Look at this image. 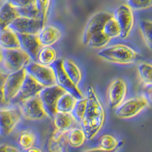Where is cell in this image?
<instances>
[{
  "mask_svg": "<svg viewBox=\"0 0 152 152\" xmlns=\"http://www.w3.org/2000/svg\"><path fill=\"white\" fill-rule=\"evenodd\" d=\"M87 107L85 116L80 123L87 141L93 140L105 123L106 112L97 92L92 86L87 90Z\"/></svg>",
  "mask_w": 152,
  "mask_h": 152,
  "instance_id": "6da1fadb",
  "label": "cell"
},
{
  "mask_svg": "<svg viewBox=\"0 0 152 152\" xmlns=\"http://www.w3.org/2000/svg\"><path fill=\"white\" fill-rule=\"evenodd\" d=\"M97 56L104 60L119 65L132 64L138 57L135 50L121 43L104 47L97 53Z\"/></svg>",
  "mask_w": 152,
  "mask_h": 152,
  "instance_id": "7a4b0ae2",
  "label": "cell"
},
{
  "mask_svg": "<svg viewBox=\"0 0 152 152\" xmlns=\"http://www.w3.org/2000/svg\"><path fill=\"white\" fill-rule=\"evenodd\" d=\"M2 64L8 74L24 69L32 61L29 56L21 49L2 50Z\"/></svg>",
  "mask_w": 152,
  "mask_h": 152,
  "instance_id": "3957f363",
  "label": "cell"
},
{
  "mask_svg": "<svg viewBox=\"0 0 152 152\" xmlns=\"http://www.w3.org/2000/svg\"><path fill=\"white\" fill-rule=\"evenodd\" d=\"M149 101L144 96L132 97L124 100L120 105L115 109V114L117 117L123 119H128L135 117L142 110L147 108Z\"/></svg>",
  "mask_w": 152,
  "mask_h": 152,
  "instance_id": "277c9868",
  "label": "cell"
},
{
  "mask_svg": "<svg viewBox=\"0 0 152 152\" xmlns=\"http://www.w3.org/2000/svg\"><path fill=\"white\" fill-rule=\"evenodd\" d=\"M26 72L43 88L56 85V76L53 66H43L31 61L25 67Z\"/></svg>",
  "mask_w": 152,
  "mask_h": 152,
  "instance_id": "5b68a950",
  "label": "cell"
},
{
  "mask_svg": "<svg viewBox=\"0 0 152 152\" xmlns=\"http://www.w3.org/2000/svg\"><path fill=\"white\" fill-rule=\"evenodd\" d=\"M65 92L64 89L57 85L46 87L40 91L38 96L48 117L53 119L57 113L56 109L57 100Z\"/></svg>",
  "mask_w": 152,
  "mask_h": 152,
  "instance_id": "8992f818",
  "label": "cell"
},
{
  "mask_svg": "<svg viewBox=\"0 0 152 152\" xmlns=\"http://www.w3.org/2000/svg\"><path fill=\"white\" fill-rule=\"evenodd\" d=\"M18 107L0 108V135L7 136L14 131L21 119Z\"/></svg>",
  "mask_w": 152,
  "mask_h": 152,
  "instance_id": "52a82bcc",
  "label": "cell"
},
{
  "mask_svg": "<svg viewBox=\"0 0 152 152\" xmlns=\"http://www.w3.org/2000/svg\"><path fill=\"white\" fill-rule=\"evenodd\" d=\"M18 107L21 116L27 120L36 121L47 117L38 95L22 101L19 104Z\"/></svg>",
  "mask_w": 152,
  "mask_h": 152,
  "instance_id": "ba28073f",
  "label": "cell"
},
{
  "mask_svg": "<svg viewBox=\"0 0 152 152\" xmlns=\"http://www.w3.org/2000/svg\"><path fill=\"white\" fill-rule=\"evenodd\" d=\"M53 68L55 72L56 83L57 85L64 89L66 92L72 94L75 98L80 99L84 97L83 93L81 92L79 88L73 83L72 81L64 71L62 67V59H57L53 64Z\"/></svg>",
  "mask_w": 152,
  "mask_h": 152,
  "instance_id": "9c48e42d",
  "label": "cell"
},
{
  "mask_svg": "<svg viewBox=\"0 0 152 152\" xmlns=\"http://www.w3.org/2000/svg\"><path fill=\"white\" fill-rule=\"evenodd\" d=\"M113 18L120 29L119 37L122 39H126L129 36L134 26V15L132 9L128 5H120L115 11Z\"/></svg>",
  "mask_w": 152,
  "mask_h": 152,
  "instance_id": "30bf717a",
  "label": "cell"
},
{
  "mask_svg": "<svg viewBox=\"0 0 152 152\" xmlns=\"http://www.w3.org/2000/svg\"><path fill=\"white\" fill-rule=\"evenodd\" d=\"M27 75L25 68L15 72L9 73L3 87L4 95L7 104L12 102L19 91Z\"/></svg>",
  "mask_w": 152,
  "mask_h": 152,
  "instance_id": "8fae6325",
  "label": "cell"
},
{
  "mask_svg": "<svg viewBox=\"0 0 152 152\" xmlns=\"http://www.w3.org/2000/svg\"><path fill=\"white\" fill-rule=\"evenodd\" d=\"M8 28L17 34H38L43 28V24L40 19L18 16Z\"/></svg>",
  "mask_w": 152,
  "mask_h": 152,
  "instance_id": "7c38bea8",
  "label": "cell"
},
{
  "mask_svg": "<svg viewBox=\"0 0 152 152\" xmlns=\"http://www.w3.org/2000/svg\"><path fill=\"white\" fill-rule=\"evenodd\" d=\"M128 92L126 81L121 78L113 80L107 90V102L111 109H116L125 100Z\"/></svg>",
  "mask_w": 152,
  "mask_h": 152,
  "instance_id": "4fadbf2b",
  "label": "cell"
},
{
  "mask_svg": "<svg viewBox=\"0 0 152 152\" xmlns=\"http://www.w3.org/2000/svg\"><path fill=\"white\" fill-rule=\"evenodd\" d=\"M113 17V15L107 12H99L91 16L87 22L82 34V43L84 45H87L88 40L94 34L102 31L105 23Z\"/></svg>",
  "mask_w": 152,
  "mask_h": 152,
  "instance_id": "5bb4252c",
  "label": "cell"
},
{
  "mask_svg": "<svg viewBox=\"0 0 152 152\" xmlns=\"http://www.w3.org/2000/svg\"><path fill=\"white\" fill-rule=\"evenodd\" d=\"M43 88V87L41 85H40L37 81H35L31 75L27 73L26 77L23 81L20 90L11 103L19 104L22 101L39 94Z\"/></svg>",
  "mask_w": 152,
  "mask_h": 152,
  "instance_id": "9a60e30c",
  "label": "cell"
},
{
  "mask_svg": "<svg viewBox=\"0 0 152 152\" xmlns=\"http://www.w3.org/2000/svg\"><path fill=\"white\" fill-rule=\"evenodd\" d=\"M20 49L24 51L34 62H36L37 56L42 47L37 34H18Z\"/></svg>",
  "mask_w": 152,
  "mask_h": 152,
  "instance_id": "2e32d148",
  "label": "cell"
},
{
  "mask_svg": "<svg viewBox=\"0 0 152 152\" xmlns=\"http://www.w3.org/2000/svg\"><path fill=\"white\" fill-rule=\"evenodd\" d=\"M37 36L42 47H50L59 41L62 37V32L56 27L45 25L42 28Z\"/></svg>",
  "mask_w": 152,
  "mask_h": 152,
  "instance_id": "e0dca14e",
  "label": "cell"
},
{
  "mask_svg": "<svg viewBox=\"0 0 152 152\" xmlns=\"http://www.w3.org/2000/svg\"><path fill=\"white\" fill-rule=\"evenodd\" d=\"M53 125L57 132L66 133L69 130L75 127L77 122L71 113L57 112L53 118Z\"/></svg>",
  "mask_w": 152,
  "mask_h": 152,
  "instance_id": "ac0fdd59",
  "label": "cell"
},
{
  "mask_svg": "<svg viewBox=\"0 0 152 152\" xmlns=\"http://www.w3.org/2000/svg\"><path fill=\"white\" fill-rule=\"evenodd\" d=\"M0 48L2 50L20 49L18 36L9 28L0 30Z\"/></svg>",
  "mask_w": 152,
  "mask_h": 152,
  "instance_id": "d6986e66",
  "label": "cell"
},
{
  "mask_svg": "<svg viewBox=\"0 0 152 152\" xmlns=\"http://www.w3.org/2000/svg\"><path fill=\"white\" fill-rule=\"evenodd\" d=\"M62 67L73 83L78 87L83 78V74L78 64L71 59H62Z\"/></svg>",
  "mask_w": 152,
  "mask_h": 152,
  "instance_id": "ffe728a7",
  "label": "cell"
},
{
  "mask_svg": "<svg viewBox=\"0 0 152 152\" xmlns=\"http://www.w3.org/2000/svg\"><path fill=\"white\" fill-rule=\"evenodd\" d=\"M17 9L7 2L0 6V30L6 28L18 17Z\"/></svg>",
  "mask_w": 152,
  "mask_h": 152,
  "instance_id": "44dd1931",
  "label": "cell"
},
{
  "mask_svg": "<svg viewBox=\"0 0 152 152\" xmlns=\"http://www.w3.org/2000/svg\"><path fill=\"white\" fill-rule=\"evenodd\" d=\"M17 142L19 148L22 151L36 146L37 142L36 133L31 129H24L21 130L18 135Z\"/></svg>",
  "mask_w": 152,
  "mask_h": 152,
  "instance_id": "7402d4cb",
  "label": "cell"
},
{
  "mask_svg": "<svg viewBox=\"0 0 152 152\" xmlns=\"http://www.w3.org/2000/svg\"><path fill=\"white\" fill-rule=\"evenodd\" d=\"M66 141L70 147L79 148L85 145L87 139L81 127H74L66 132Z\"/></svg>",
  "mask_w": 152,
  "mask_h": 152,
  "instance_id": "603a6c76",
  "label": "cell"
},
{
  "mask_svg": "<svg viewBox=\"0 0 152 152\" xmlns=\"http://www.w3.org/2000/svg\"><path fill=\"white\" fill-rule=\"evenodd\" d=\"M57 60L56 50L50 47H42L37 56L36 62L43 66H53Z\"/></svg>",
  "mask_w": 152,
  "mask_h": 152,
  "instance_id": "cb8c5ba5",
  "label": "cell"
},
{
  "mask_svg": "<svg viewBox=\"0 0 152 152\" xmlns=\"http://www.w3.org/2000/svg\"><path fill=\"white\" fill-rule=\"evenodd\" d=\"M76 100L77 98H75L72 94L66 91L57 100L56 107V112L71 113Z\"/></svg>",
  "mask_w": 152,
  "mask_h": 152,
  "instance_id": "d4e9b609",
  "label": "cell"
},
{
  "mask_svg": "<svg viewBox=\"0 0 152 152\" xmlns=\"http://www.w3.org/2000/svg\"><path fill=\"white\" fill-rule=\"evenodd\" d=\"M97 147L106 151H113L121 147V142L111 134H104L97 139Z\"/></svg>",
  "mask_w": 152,
  "mask_h": 152,
  "instance_id": "484cf974",
  "label": "cell"
},
{
  "mask_svg": "<svg viewBox=\"0 0 152 152\" xmlns=\"http://www.w3.org/2000/svg\"><path fill=\"white\" fill-rule=\"evenodd\" d=\"M110 40L111 39H110L102 31H98L91 37L86 46L95 49L104 48L109 44Z\"/></svg>",
  "mask_w": 152,
  "mask_h": 152,
  "instance_id": "4316f807",
  "label": "cell"
},
{
  "mask_svg": "<svg viewBox=\"0 0 152 152\" xmlns=\"http://www.w3.org/2000/svg\"><path fill=\"white\" fill-rule=\"evenodd\" d=\"M87 107V97L84 96L80 99H77L73 107L71 114L78 123H80L85 116Z\"/></svg>",
  "mask_w": 152,
  "mask_h": 152,
  "instance_id": "83f0119b",
  "label": "cell"
},
{
  "mask_svg": "<svg viewBox=\"0 0 152 152\" xmlns=\"http://www.w3.org/2000/svg\"><path fill=\"white\" fill-rule=\"evenodd\" d=\"M139 78L142 83L146 86H150L152 83V66L150 63L142 62L138 67Z\"/></svg>",
  "mask_w": 152,
  "mask_h": 152,
  "instance_id": "f1b7e54d",
  "label": "cell"
},
{
  "mask_svg": "<svg viewBox=\"0 0 152 152\" xmlns=\"http://www.w3.org/2000/svg\"><path fill=\"white\" fill-rule=\"evenodd\" d=\"M102 31L110 39H113L119 37L120 29L117 22L113 17L110 18L104 24Z\"/></svg>",
  "mask_w": 152,
  "mask_h": 152,
  "instance_id": "f546056e",
  "label": "cell"
},
{
  "mask_svg": "<svg viewBox=\"0 0 152 152\" xmlns=\"http://www.w3.org/2000/svg\"><path fill=\"white\" fill-rule=\"evenodd\" d=\"M51 0H35V5L40 14L43 27L47 24Z\"/></svg>",
  "mask_w": 152,
  "mask_h": 152,
  "instance_id": "4dcf8cb0",
  "label": "cell"
},
{
  "mask_svg": "<svg viewBox=\"0 0 152 152\" xmlns=\"http://www.w3.org/2000/svg\"><path fill=\"white\" fill-rule=\"evenodd\" d=\"M151 29L152 22L149 20H143L140 23V30L146 45L151 49Z\"/></svg>",
  "mask_w": 152,
  "mask_h": 152,
  "instance_id": "1f68e13d",
  "label": "cell"
},
{
  "mask_svg": "<svg viewBox=\"0 0 152 152\" xmlns=\"http://www.w3.org/2000/svg\"><path fill=\"white\" fill-rule=\"evenodd\" d=\"M18 13V15L21 17L28 18L40 19V14L36 7V5H32L28 7L21 8V9H16Z\"/></svg>",
  "mask_w": 152,
  "mask_h": 152,
  "instance_id": "d6a6232c",
  "label": "cell"
},
{
  "mask_svg": "<svg viewBox=\"0 0 152 152\" xmlns=\"http://www.w3.org/2000/svg\"><path fill=\"white\" fill-rule=\"evenodd\" d=\"M127 5L132 9L145 10L151 7L152 0H128Z\"/></svg>",
  "mask_w": 152,
  "mask_h": 152,
  "instance_id": "836d02e7",
  "label": "cell"
},
{
  "mask_svg": "<svg viewBox=\"0 0 152 152\" xmlns=\"http://www.w3.org/2000/svg\"><path fill=\"white\" fill-rule=\"evenodd\" d=\"M6 2L15 9H21L35 5V0H6Z\"/></svg>",
  "mask_w": 152,
  "mask_h": 152,
  "instance_id": "e575fe53",
  "label": "cell"
},
{
  "mask_svg": "<svg viewBox=\"0 0 152 152\" xmlns=\"http://www.w3.org/2000/svg\"><path fill=\"white\" fill-rule=\"evenodd\" d=\"M119 149L113 151H106L104 149H101L98 147H94V148H87L84 149V150L81 151L80 152H117Z\"/></svg>",
  "mask_w": 152,
  "mask_h": 152,
  "instance_id": "d590c367",
  "label": "cell"
},
{
  "mask_svg": "<svg viewBox=\"0 0 152 152\" xmlns=\"http://www.w3.org/2000/svg\"><path fill=\"white\" fill-rule=\"evenodd\" d=\"M8 73L3 72H0V88L3 89L4 85H5V80L7 78Z\"/></svg>",
  "mask_w": 152,
  "mask_h": 152,
  "instance_id": "8d00e7d4",
  "label": "cell"
},
{
  "mask_svg": "<svg viewBox=\"0 0 152 152\" xmlns=\"http://www.w3.org/2000/svg\"><path fill=\"white\" fill-rule=\"evenodd\" d=\"M7 104L5 99V95H4V91L2 88H0V107L2 106Z\"/></svg>",
  "mask_w": 152,
  "mask_h": 152,
  "instance_id": "74e56055",
  "label": "cell"
},
{
  "mask_svg": "<svg viewBox=\"0 0 152 152\" xmlns=\"http://www.w3.org/2000/svg\"><path fill=\"white\" fill-rule=\"evenodd\" d=\"M24 152H43L41 149L40 148L37 147V146H34V147H31L30 148L27 149V150L24 151Z\"/></svg>",
  "mask_w": 152,
  "mask_h": 152,
  "instance_id": "f35d334b",
  "label": "cell"
},
{
  "mask_svg": "<svg viewBox=\"0 0 152 152\" xmlns=\"http://www.w3.org/2000/svg\"><path fill=\"white\" fill-rule=\"evenodd\" d=\"M7 152H21V151L20 150V149L18 148L17 147H15V146L9 145V148H8Z\"/></svg>",
  "mask_w": 152,
  "mask_h": 152,
  "instance_id": "ab89813d",
  "label": "cell"
},
{
  "mask_svg": "<svg viewBox=\"0 0 152 152\" xmlns=\"http://www.w3.org/2000/svg\"><path fill=\"white\" fill-rule=\"evenodd\" d=\"M9 145L8 144H2L0 145V152H7Z\"/></svg>",
  "mask_w": 152,
  "mask_h": 152,
  "instance_id": "60d3db41",
  "label": "cell"
},
{
  "mask_svg": "<svg viewBox=\"0 0 152 152\" xmlns=\"http://www.w3.org/2000/svg\"><path fill=\"white\" fill-rule=\"evenodd\" d=\"M2 60H3V54H2V50L0 48V65L2 63Z\"/></svg>",
  "mask_w": 152,
  "mask_h": 152,
  "instance_id": "b9f144b4",
  "label": "cell"
}]
</instances>
